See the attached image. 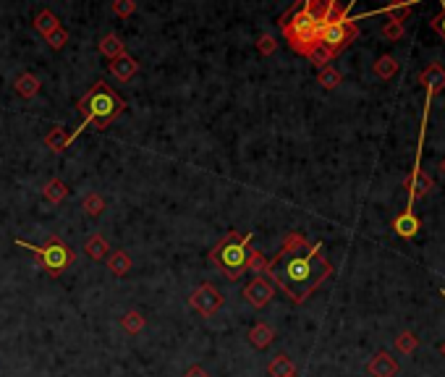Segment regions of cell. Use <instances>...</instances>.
I'll list each match as a JSON object with an SVG mask.
<instances>
[{
	"label": "cell",
	"mask_w": 445,
	"mask_h": 377,
	"mask_svg": "<svg viewBox=\"0 0 445 377\" xmlns=\"http://www.w3.org/2000/svg\"><path fill=\"white\" fill-rule=\"evenodd\" d=\"M333 273V265L325 257V247L317 241L309 244L298 231L288 233L281 252L267 260L265 278L281 289L294 304H304L314 291Z\"/></svg>",
	"instance_id": "6da1fadb"
},
{
	"label": "cell",
	"mask_w": 445,
	"mask_h": 377,
	"mask_svg": "<svg viewBox=\"0 0 445 377\" xmlns=\"http://www.w3.org/2000/svg\"><path fill=\"white\" fill-rule=\"evenodd\" d=\"M76 108L81 110V126H76L74 134H68V147L74 145V139L87 129V126L107 129V126L123 113L126 102H123V97H120L116 89L107 87L105 82H94L87 95L76 102Z\"/></svg>",
	"instance_id": "7a4b0ae2"
},
{
	"label": "cell",
	"mask_w": 445,
	"mask_h": 377,
	"mask_svg": "<svg viewBox=\"0 0 445 377\" xmlns=\"http://www.w3.org/2000/svg\"><path fill=\"white\" fill-rule=\"evenodd\" d=\"M320 21L314 19V14L309 11V3H296L288 14L281 19V29L283 37L288 40V47L298 53V56H307L314 45L320 42Z\"/></svg>",
	"instance_id": "3957f363"
},
{
	"label": "cell",
	"mask_w": 445,
	"mask_h": 377,
	"mask_svg": "<svg viewBox=\"0 0 445 377\" xmlns=\"http://www.w3.org/2000/svg\"><path fill=\"white\" fill-rule=\"evenodd\" d=\"M252 233L231 231L218 247L209 252V262L220 270L228 280H236L246 273L249 267V254H252Z\"/></svg>",
	"instance_id": "277c9868"
},
{
	"label": "cell",
	"mask_w": 445,
	"mask_h": 377,
	"mask_svg": "<svg viewBox=\"0 0 445 377\" xmlns=\"http://www.w3.org/2000/svg\"><path fill=\"white\" fill-rule=\"evenodd\" d=\"M16 247L27 249V252H31L34 257H37V262H40V267H44L47 273L53 278H58L71 262L76 260L74 249L66 247L63 241H60L58 236H53V239H47V244L44 247H37V244H29V241H21V239H16Z\"/></svg>",
	"instance_id": "5b68a950"
},
{
	"label": "cell",
	"mask_w": 445,
	"mask_h": 377,
	"mask_svg": "<svg viewBox=\"0 0 445 377\" xmlns=\"http://www.w3.org/2000/svg\"><path fill=\"white\" fill-rule=\"evenodd\" d=\"M356 37H359V27H356V19L351 16L341 19V21H327L320 27V45H325L333 56L346 50Z\"/></svg>",
	"instance_id": "8992f818"
},
{
	"label": "cell",
	"mask_w": 445,
	"mask_h": 377,
	"mask_svg": "<svg viewBox=\"0 0 445 377\" xmlns=\"http://www.w3.org/2000/svg\"><path fill=\"white\" fill-rule=\"evenodd\" d=\"M222 304H225V299H222V293L212 283H202L189 296V306H192L194 312H199L202 317H212L215 312H220Z\"/></svg>",
	"instance_id": "52a82bcc"
},
{
	"label": "cell",
	"mask_w": 445,
	"mask_h": 377,
	"mask_svg": "<svg viewBox=\"0 0 445 377\" xmlns=\"http://www.w3.org/2000/svg\"><path fill=\"white\" fill-rule=\"evenodd\" d=\"M241 293H244V299H246L252 306L262 309V306H265L267 302L275 296V286H272L265 276H257L252 283H246V286H244V291H241Z\"/></svg>",
	"instance_id": "ba28073f"
},
{
	"label": "cell",
	"mask_w": 445,
	"mask_h": 377,
	"mask_svg": "<svg viewBox=\"0 0 445 377\" xmlns=\"http://www.w3.org/2000/svg\"><path fill=\"white\" fill-rule=\"evenodd\" d=\"M403 186L409 188V202L414 204V199H422V197H427L432 188H435V184H432V178L422 168H419V160L414 162V171H411V175L406 178V184Z\"/></svg>",
	"instance_id": "9c48e42d"
},
{
	"label": "cell",
	"mask_w": 445,
	"mask_h": 377,
	"mask_svg": "<svg viewBox=\"0 0 445 377\" xmlns=\"http://www.w3.org/2000/svg\"><path fill=\"white\" fill-rule=\"evenodd\" d=\"M419 84L427 89V102H432V97L445 89V69L440 63H430L424 71L419 73Z\"/></svg>",
	"instance_id": "30bf717a"
},
{
	"label": "cell",
	"mask_w": 445,
	"mask_h": 377,
	"mask_svg": "<svg viewBox=\"0 0 445 377\" xmlns=\"http://www.w3.org/2000/svg\"><path fill=\"white\" fill-rule=\"evenodd\" d=\"M398 362L387 354V351H377L374 356L370 359V364H367V372H370L372 377H396L398 375Z\"/></svg>",
	"instance_id": "8fae6325"
},
{
	"label": "cell",
	"mask_w": 445,
	"mask_h": 377,
	"mask_svg": "<svg viewBox=\"0 0 445 377\" xmlns=\"http://www.w3.org/2000/svg\"><path fill=\"white\" fill-rule=\"evenodd\" d=\"M390 226H393V231L398 233L400 239H414L416 233H419V228H422V223H419V218H416L411 210H406V212L396 215Z\"/></svg>",
	"instance_id": "7c38bea8"
},
{
	"label": "cell",
	"mask_w": 445,
	"mask_h": 377,
	"mask_svg": "<svg viewBox=\"0 0 445 377\" xmlns=\"http://www.w3.org/2000/svg\"><path fill=\"white\" fill-rule=\"evenodd\" d=\"M136 71H139V63H136V58H131L129 53H123V56L110 60V73H113L116 79H120V82H129Z\"/></svg>",
	"instance_id": "4fadbf2b"
},
{
	"label": "cell",
	"mask_w": 445,
	"mask_h": 377,
	"mask_svg": "<svg viewBox=\"0 0 445 377\" xmlns=\"http://www.w3.org/2000/svg\"><path fill=\"white\" fill-rule=\"evenodd\" d=\"M58 27H60L58 16L53 14L50 8H40V11H37V16H34V29L40 32L42 37H50Z\"/></svg>",
	"instance_id": "5bb4252c"
},
{
	"label": "cell",
	"mask_w": 445,
	"mask_h": 377,
	"mask_svg": "<svg viewBox=\"0 0 445 377\" xmlns=\"http://www.w3.org/2000/svg\"><path fill=\"white\" fill-rule=\"evenodd\" d=\"M272 338H275V330L267 322H257L252 330H249V343L254 348H267L272 343Z\"/></svg>",
	"instance_id": "9a60e30c"
},
{
	"label": "cell",
	"mask_w": 445,
	"mask_h": 377,
	"mask_svg": "<svg viewBox=\"0 0 445 377\" xmlns=\"http://www.w3.org/2000/svg\"><path fill=\"white\" fill-rule=\"evenodd\" d=\"M398 71H400V63L393 56H380V58L374 60V76L383 79V82H390Z\"/></svg>",
	"instance_id": "2e32d148"
},
{
	"label": "cell",
	"mask_w": 445,
	"mask_h": 377,
	"mask_svg": "<svg viewBox=\"0 0 445 377\" xmlns=\"http://www.w3.org/2000/svg\"><path fill=\"white\" fill-rule=\"evenodd\" d=\"M267 372H270V377H296V367H294V362L288 359V354H278V356L270 362Z\"/></svg>",
	"instance_id": "e0dca14e"
},
{
	"label": "cell",
	"mask_w": 445,
	"mask_h": 377,
	"mask_svg": "<svg viewBox=\"0 0 445 377\" xmlns=\"http://www.w3.org/2000/svg\"><path fill=\"white\" fill-rule=\"evenodd\" d=\"M107 267H110V273L113 276H126V273H131V257L123 252V249H118V252H113L110 254V260H107Z\"/></svg>",
	"instance_id": "ac0fdd59"
},
{
	"label": "cell",
	"mask_w": 445,
	"mask_h": 377,
	"mask_svg": "<svg viewBox=\"0 0 445 377\" xmlns=\"http://www.w3.org/2000/svg\"><path fill=\"white\" fill-rule=\"evenodd\" d=\"M16 92L21 95V97H34L37 92H40V79L34 76V73H21L18 79H16Z\"/></svg>",
	"instance_id": "d6986e66"
},
{
	"label": "cell",
	"mask_w": 445,
	"mask_h": 377,
	"mask_svg": "<svg viewBox=\"0 0 445 377\" xmlns=\"http://www.w3.org/2000/svg\"><path fill=\"white\" fill-rule=\"evenodd\" d=\"M100 53H103L105 58H118V56H123L126 53V47H123V42H120L116 34H105L103 40H100Z\"/></svg>",
	"instance_id": "ffe728a7"
},
{
	"label": "cell",
	"mask_w": 445,
	"mask_h": 377,
	"mask_svg": "<svg viewBox=\"0 0 445 377\" xmlns=\"http://www.w3.org/2000/svg\"><path fill=\"white\" fill-rule=\"evenodd\" d=\"M66 194H68V186H66L60 178H53V181L44 184V199H47V202L60 204L66 199Z\"/></svg>",
	"instance_id": "44dd1931"
},
{
	"label": "cell",
	"mask_w": 445,
	"mask_h": 377,
	"mask_svg": "<svg viewBox=\"0 0 445 377\" xmlns=\"http://www.w3.org/2000/svg\"><path fill=\"white\" fill-rule=\"evenodd\" d=\"M84 252H87V257H92V260H105L110 249H107V241H105L103 236H92V239L84 241Z\"/></svg>",
	"instance_id": "7402d4cb"
},
{
	"label": "cell",
	"mask_w": 445,
	"mask_h": 377,
	"mask_svg": "<svg viewBox=\"0 0 445 377\" xmlns=\"http://www.w3.org/2000/svg\"><path fill=\"white\" fill-rule=\"evenodd\" d=\"M307 58H309V63L312 66H317V69H325V66H330V60L335 58V56H333V53H330V50H327L325 45H314V47H312L309 53H307Z\"/></svg>",
	"instance_id": "603a6c76"
},
{
	"label": "cell",
	"mask_w": 445,
	"mask_h": 377,
	"mask_svg": "<svg viewBox=\"0 0 445 377\" xmlns=\"http://www.w3.org/2000/svg\"><path fill=\"white\" fill-rule=\"evenodd\" d=\"M44 145L50 147L53 152H63V149L68 147V134H66V129H63V126H55V129L44 136Z\"/></svg>",
	"instance_id": "cb8c5ba5"
},
{
	"label": "cell",
	"mask_w": 445,
	"mask_h": 377,
	"mask_svg": "<svg viewBox=\"0 0 445 377\" xmlns=\"http://www.w3.org/2000/svg\"><path fill=\"white\" fill-rule=\"evenodd\" d=\"M380 34H383V40H387V42H398L400 37L406 34V27H403V21H398V19H387L385 24H383V29H380Z\"/></svg>",
	"instance_id": "d4e9b609"
},
{
	"label": "cell",
	"mask_w": 445,
	"mask_h": 377,
	"mask_svg": "<svg viewBox=\"0 0 445 377\" xmlns=\"http://www.w3.org/2000/svg\"><path fill=\"white\" fill-rule=\"evenodd\" d=\"M317 79H320V84H322V89H335L338 84L343 82V76L338 69H333V66H325V69H320V73H317Z\"/></svg>",
	"instance_id": "484cf974"
},
{
	"label": "cell",
	"mask_w": 445,
	"mask_h": 377,
	"mask_svg": "<svg viewBox=\"0 0 445 377\" xmlns=\"http://www.w3.org/2000/svg\"><path fill=\"white\" fill-rule=\"evenodd\" d=\"M120 325H123V330H126V333L136 335V333H142V330H144V317H142L136 309H131V312H126V315H123Z\"/></svg>",
	"instance_id": "4316f807"
},
{
	"label": "cell",
	"mask_w": 445,
	"mask_h": 377,
	"mask_svg": "<svg viewBox=\"0 0 445 377\" xmlns=\"http://www.w3.org/2000/svg\"><path fill=\"white\" fill-rule=\"evenodd\" d=\"M416 346H419V338L411 330H403L400 335H396V348L400 354H414Z\"/></svg>",
	"instance_id": "83f0119b"
},
{
	"label": "cell",
	"mask_w": 445,
	"mask_h": 377,
	"mask_svg": "<svg viewBox=\"0 0 445 377\" xmlns=\"http://www.w3.org/2000/svg\"><path fill=\"white\" fill-rule=\"evenodd\" d=\"M105 210V199L100 194H89L84 197V212H87L89 218H100Z\"/></svg>",
	"instance_id": "f1b7e54d"
},
{
	"label": "cell",
	"mask_w": 445,
	"mask_h": 377,
	"mask_svg": "<svg viewBox=\"0 0 445 377\" xmlns=\"http://www.w3.org/2000/svg\"><path fill=\"white\" fill-rule=\"evenodd\" d=\"M44 40H47V45H50V47H53V50H60V47H63V45L68 42V32L63 29V27H58V29L53 32V34H50V37H44Z\"/></svg>",
	"instance_id": "f546056e"
},
{
	"label": "cell",
	"mask_w": 445,
	"mask_h": 377,
	"mask_svg": "<svg viewBox=\"0 0 445 377\" xmlns=\"http://www.w3.org/2000/svg\"><path fill=\"white\" fill-rule=\"evenodd\" d=\"M265 267H267V260L257 252V249H252V254H249V267H246V270H254V273H262V276H265Z\"/></svg>",
	"instance_id": "4dcf8cb0"
},
{
	"label": "cell",
	"mask_w": 445,
	"mask_h": 377,
	"mask_svg": "<svg viewBox=\"0 0 445 377\" xmlns=\"http://www.w3.org/2000/svg\"><path fill=\"white\" fill-rule=\"evenodd\" d=\"M443 11L437 16H432V21H430V27H432V32H437L440 34V40L445 42V0H443V5H440Z\"/></svg>",
	"instance_id": "1f68e13d"
},
{
	"label": "cell",
	"mask_w": 445,
	"mask_h": 377,
	"mask_svg": "<svg viewBox=\"0 0 445 377\" xmlns=\"http://www.w3.org/2000/svg\"><path fill=\"white\" fill-rule=\"evenodd\" d=\"M134 11H136V3H134V0H116V3H113V14L131 16Z\"/></svg>",
	"instance_id": "d6a6232c"
},
{
	"label": "cell",
	"mask_w": 445,
	"mask_h": 377,
	"mask_svg": "<svg viewBox=\"0 0 445 377\" xmlns=\"http://www.w3.org/2000/svg\"><path fill=\"white\" fill-rule=\"evenodd\" d=\"M275 47H278V42H275L270 34H265V37L257 42V50H259L262 56H272V53H275Z\"/></svg>",
	"instance_id": "836d02e7"
},
{
	"label": "cell",
	"mask_w": 445,
	"mask_h": 377,
	"mask_svg": "<svg viewBox=\"0 0 445 377\" xmlns=\"http://www.w3.org/2000/svg\"><path fill=\"white\" fill-rule=\"evenodd\" d=\"M183 377H209V375H207V369H205V367L194 364V367H189V369H186V375H183Z\"/></svg>",
	"instance_id": "e575fe53"
},
{
	"label": "cell",
	"mask_w": 445,
	"mask_h": 377,
	"mask_svg": "<svg viewBox=\"0 0 445 377\" xmlns=\"http://www.w3.org/2000/svg\"><path fill=\"white\" fill-rule=\"evenodd\" d=\"M440 171H443V175H445V158L440 160Z\"/></svg>",
	"instance_id": "d590c367"
},
{
	"label": "cell",
	"mask_w": 445,
	"mask_h": 377,
	"mask_svg": "<svg viewBox=\"0 0 445 377\" xmlns=\"http://www.w3.org/2000/svg\"><path fill=\"white\" fill-rule=\"evenodd\" d=\"M440 354H443V356H445V343H443V346H440Z\"/></svg>",
	"instance_id": "8d00e7d4"
},
{
	"label": "cell",
	"mask_w": 445,
	"mask_h": 377,
	"mask_svg": "<svg viewBox=\"0 0 445 377\" xmlns=\"http://www.w3.org/2000/svg\"><path fill=\"white\" fill-rule=\"evenodd\" d=\"M440 293H443V299H445V291H440Z\"/></svg>",
	"instance_id": "74e56055"
}]
</instances>
